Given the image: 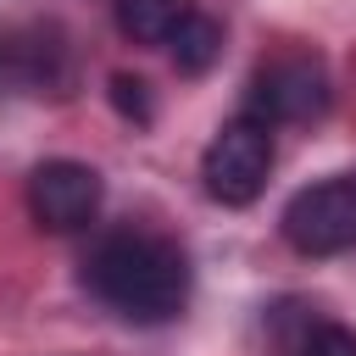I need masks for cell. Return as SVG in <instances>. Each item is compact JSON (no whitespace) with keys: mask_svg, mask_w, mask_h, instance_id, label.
I'll list each match as a JSON object with an SVG mask.
<instances>
[{"mask_svg":"<svg viewBox=\"0 0 356 356\" xmlns=\"http://www.w3.org/2000/svg\"><path fill=\"white\" fill-rule=\"evenodd\" d=\"M83 289L122 323L156 328L189 306V256L150 228H111L83 256Z\"/></svg>","mask_w":356,"mask_h":356,"instance_id":"1","label":"cell"},{"mask_svg":"<svg viewBox=\"0 0 356 356\" xmlns=\"http://www.w3.org/2000/svg\"><path fill=\"white\" fill-rule=\"evenodd\" d=\"M273 178V128L250 111L217 128V139L200 156V184L217 206H250Z\"/></svg>","mask_w":356,"mask_h":356,"instance_id":"2","label":"cell"},{"mask_svg":"<svg viewBox=\"0 0 356 356\" xmlns=\"http://www.w3.org/2000/svg\"><path fill=\"white\" fill-rule=\"evenodd\" d=\"M334 106V83H328V67L317 56H273L256 67L250 89H245V111L261 117L267 128H300V122H317L328 117Z\"/></svg>","mask_w":356,"mask_h":356,"instance_id":"3","label":"cell"},{"mask_svg":"<svg viewBox=\"0 0 356 356\" xmlns=\"http://www.w3.org/2000/svg\"><path fill=\"white\" fill-rule=\"evenodd\" d=\"M278 228L300 256H345V250H356V172H334L323 184L295 189L284 217H278Z\"/></svg>","mask_w":356,"mask_h":356,"instance_id":"4","label":"cell"},{"mask_svg":"<svg viewBox=\"0 0 356 356\" xmlns=\"http://www.w3.org/2000/svg\"><path fill=\"white\" fill-rule=\"evenodd\" d=\"M100 200H106V178L89 161H72V156L39 161L33 178H28V211L50 234H83L100 217Z\"/></svg>","mask_w":356,"mask_h":356,"instance_id":"5","label":"cell"},{"mask_svg":"<svg viewBox=\"0 0 356 356\" xmlns=\"http://www.w3.org/2000/svg\"><path fill=\"white\" fill-rule=\"evenodd\" d=\"M0 83H17V89H61V83H72V50L61 44L56 28L11 33V39H0Z\"/></svg>","mask_w":356,"mask_h":356,"instance_id":"6","label":"cell"},{"mask_svg":"<svg viewBox=\"0 0 356 356\" xmlns=\"http://www.w3.org/2000/svg\"><path fill=\"white\" fill-rule=\"evenodd\" d=\"M117 11V28L134 39V44H172V33L200 11L195 0H111Z\"/></svg>","mask_w":356,"mask_h":356,"instance_id":"7","label":"cell"},{"mask_svg":"<svg viewBox=\"0 0 356 356\" xmlns=\"http://www.w3.org/2000/svg\"><path fill=\"white\" fill-rule=\"evenodd\" d=\"M172 61H178V72H189V78H200L217 56H222V22H211L206 11H195L178 33H172Z\"/></svg>","mask_w":356,"mask_h":356,"instance_id":"8","label":"cell"},{"mask_svg":"<svg viewBox=\"0 0 356 356\" xmlns=\"http://www.w3.org/2000/svg\"><path fill=\"white\" fill-rule=\"evenodd\" d=\"M284 356H356V328L345 323H312L295 334V345Z\"/></svg>","mask_w":356,"mask_h":356,"instance_id":"9","label":"cell"},{"mask_svg":"<svg viewBox=\"0 0 356 356\" xmlns=\"http://www.w3.org/2000/svg\"><path fill=\"white\" fill-rule=\"evenodd\" d=\"M111 106L128 117V122H156V100H150V83L145 78H128V72H117L111 78Z\"/></svg>","mask_w":356,"mask_h":356,"instance_id":"10","label":"cell"}]
</instances>
